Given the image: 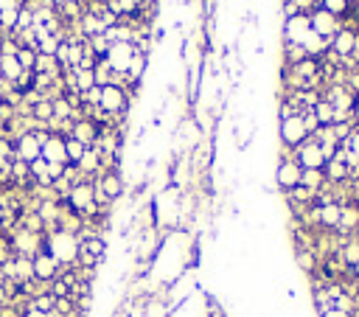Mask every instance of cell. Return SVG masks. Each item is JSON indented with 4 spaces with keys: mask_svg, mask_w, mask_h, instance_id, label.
I'll return each instance as SVG.
<instances>
[{
    "mask_svg": "<svg viewBox=\"0 0 359 317\" xmlns=\"http://www.w3.org/2000/svg\"><path fill=\"white\" fill-rule=\"evenodd\" d=\"M45 250H48L62 267H73V264L79 261V236L57 228V230L45 233Z\"/></svg>",
    "mask_w": 359,
    "mask_h": 317,
    "instance_id": "1",
    "label": "cell"
},
{
    "mask_svg": "<svg viewBox=\"0 0 359 317\" xmlns=\"http://www.w3.org/2000/svg\"><path fill=\"white\" fill-rule=\"evenodd\" d=\"M6 239H9V247H12L15 256L34 258L40 250H45V233H34V230H26V228H15Z\"/></svg>",
    "mask_w": 359,
    "mask_h": 317,
    "instance_id": "2",
    "label": "cell"
},
{
    "mask_svg": "<svg viewBox=\"0 0 359 317\" xmlns=\"http://www.w3.org/2000/svg\"><path fill=\"white\" fill-rule=\"evenodd\" d=\"M275 189L281 191V194H289L292 189H298L300 186V177H303V169L295 163V157H292V152H286V157H281L278 161V166H275Z\"/></svg>",
    "mask_w": 359,
    "mask_h": 317,
    "instance_id": "3",
    "label": "cell"
},
{
    "mask_svg": "<svg viewBox=\"0 0 359 317\" xmlns=\"http://www.w3.org/2000/svg\"><path fill=\"white\" fill-rule=\"evenodd\" d=\"M306 138H312L303 126V118L300 115H289V118H281L278 121V140L286 152H292L295 146H300Z\"/></svg>",
    "mask_w": 359,
    "mask_h": 317,
    "instance_id": "4",
    "label": "cell"
},
{
    "mask_svg": "<svg viewBox=\"0 0 359 317\" xmlns=\"http://www.w3.org/2000/svg\"><path fill=\"white\" fill-rule=\"evenodd\" d=\"M292 157H295V163L300 169H323L325 166V154H323V149L314 138H306L300 146H295Z\"/></svg>",
    "mask_w": 359,
    "mask_h": 317,
    "instance_id": "5",
    "label": "cell"
},
{
    "mask_svg": "<svg viewBox=\"0 0 359 317\" xmlns=\"http://www.w3.org/2000/svg\"><path fill=\"white\" fill-rule=\"evenodd\" d=\"M135 54H138V45H135V43H115V45H110V51H107L104 62L112 68V73L124 76Z\"/></svg>",
    "mask_w": 359,
    "mask_h": 317,
    "instance_id": "6",
    "label": "cell"
},
{
    "mask_svg": "<svg viewBox=\"0 0 359 317\" xmlns=\"http://www.w3.org/2000/svg\"><path fill=\"white\" fill-rule=\"evenodd\" d=\"M31 264H34V281H40V283H51V281L62 272V264H59L48 250H40V253L31 258Z\"/></svg>",
    "mask_w": 359,
    "mask_h": 317,
    "instance_id": "7",
    "label": "cell"
},
{
    "mask_svg": "<svg viewBox=\"0 0 359 317\" xmlns=\"http://www.w3.org/2000/svg\"><path fill=\"white\" fill-rule=\"evenodd\" d=\"M309 20H312V31H314V34H320L323 40H328V43H331V37H334V34L342 29L339 17L328 15V12H325V9H320V6H317L312 15H309Z\"/></svg>",
    "mask_w": 359,
    "mask_h": 317,
    "instance_id": "8",
    "label": "cell"
},
{
    "mask_svg": "<svg viewBox=\"0 0 359 317\" xmlns=\"http://www.w3.org/2000/svg\"><path fill=\"white\" fill-rule=\"evenodd\" d=\"M309 31H312L309 15H292V17H284V43L300 45V43L306 40Z\"/></svg>",
    "mask_w": 359,
    "mask_h": 317,
    "instance_id": "9",
    "label": "cell"
},
{
    "mask_svg": "<svg viewBox=\"0 0 359 317\" xmlns=\"http://www.w3.org/2000/svg\"><path fill=\"white\" fill-rule=\"evenodd\" d=\"M43 161L48 163H59V166H68V152H65V138L62 135H48V140L43 143Z\"/></svg>",
    "mask_w": 359,
    "mask_h": 317,
    "instance_id": "10",
    "label": "cell"
},
{
    "mask_svg": "<svg viewBox=\"0 0 359 317\" xmlns=\"http://www.w3.org/2000/svg\"><path fill=\"white\" fill-rule=\"evenodd\" d=\"M300 186L309 189L312 194H320V191L325 189V175H323V169H303Z\"/></svg>",
    "mask_w": 359,
    "mask_h": 317,
    "instance_id": "11",
    "label": "cell"
},
{
    "mask_svg": "<svg viewBox=\"0 0 359 317\" xmlns=\"http://www.w3.org/2000/svg\"><path fill=\"white\" fill-rule=\"evenodd\" d=\"M62 37L59 34H37V54H45V57H54L57 48H59Z\"/></svg>",
    "mask_w": 359,
    "mask_h": 317,
    "instance_id": "12",
    "label": "cell"
},
{
    "mask_svg": "<svg viewBox=\"0 0 359 317\" xmlns=\"http://www.w3.org/2000/svg\"><path fill=\"white\" fill-rule=\"evenodd\" d=\"M87 149H90V146H85V143H79L76 138H71V135L65 138V152H68V163H71V166H76V163L82 161V154H85Z\"/></svg>",
    "mask_w": 359,
    "mask_h": 317,
    "instance_id": "13",
    "label": "cell"
},
{
    "mask_svg": "<svg viewBox=\"0 0 359 317\" xmlns=\"http://www.w3.org/2000/svg\"><path fill=\"white\" fill-rule=\"evenodd\" d=\"M312 112H314V118H317L320 126H331V124H334V107H331L325 98H320Z\"/></svg>",
    "mask_w": 359,
    "mask_h": 317,
    "instance_id": "14",
    "label": "cell"
},
{
    "mask_svg": "<svg viewBox=\"0 0 359 317\" xmlns=\"http://www.w3.org/2000/svg\"><path fill=\"white\" fill-rule=\"evenodd\" d=\"M348 6H351L348 0H320V9H325V12H328V15H334V17L348 15V12H351Z\"/></svg>",
    "mask_w": 359,
    "mask_h": 317,
    "instance_id": "15",
    "label": "cell"
},
{
    "mask_svg": "<svg viewBox=\"0 0 359 317\" xmlns=\"http://www.w3.org/2000/svg\"><path fill=\"white\" fill-rule=\"evenodd\" d=\"M17 62H20V68L26 71V73H34V62H37V51L34 48H17Z\"/></svg>",
    "mask_w": 359,
    "mask_h": 317,
    "instance_id": "16",
    "label": "cell"
},
{
    "mask_svg": "<svg viewBox=\"0 0 359 317\" xmlns=\"http://www.w3.org/2000/svg\"><path fill=\"white\" fill-rule=\"evenodd\" d=\"M339 146H348V149H351V152L359 157V126H356V129L351 132V138H348L345 143H339Z\"/></svg>",
    "mask_w": 359,
    "mask_h": 317,
    "instance_id": "17",
    "label": "cell"
},
{
    "mask_svg": "<svg viewBox=\"0 0 359 317\" xmlns=\"http://www.w3.org/2000/svg\"><path fill=\"white\" fill-rule=\"evenodd\" d=\"M317 317H353V311H342V309H323V311H317Z\"/></svg>",
    "mask_w": 359,
    "mask_h": 317,
    "instance_id": "18",
    "label": "cell"
},
{
    "mask_svg": "<svg viewBox=\"0 0 359 317\" xmlns=\"http://www.w3.org/2000/svg\"><path fill=\"white\" fill-rule=\"evenodd\" d=\"M20 317H48L45 311H40V309H34V306H23V311H20Z\"/></svg>",
    "mask_w": 359,
    "mask_h": 317,
    "instance_id": "19",
    "label": "cell"
}]
</instances>
